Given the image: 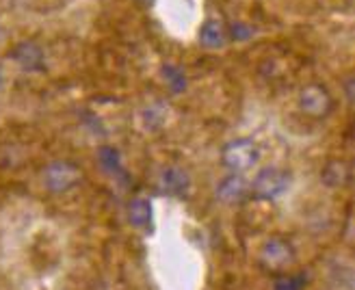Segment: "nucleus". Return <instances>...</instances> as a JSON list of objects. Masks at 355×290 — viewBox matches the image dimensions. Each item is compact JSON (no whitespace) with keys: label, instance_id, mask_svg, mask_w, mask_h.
<instances>
[{"label":"nucleus","instance_id":"obj_8","mask_svg":"<svg viewBox=\"0 0 355 290\" xmlns=\"http://www.w3.org/2000/svg\"><path fill=\"white\" fill-rule=\"evenodd\" d=\"M13 59L20 63L22 69H40L44 63V52L40 46H35L31 42H22V44L15 46Z\"/></svg>","mask_w":355,"mask_h":290},{"label":"nucleus","instance_id":"obj_1","mask_svg":"<svg viewBox=\"0 0 355 290\" xmlns=\"http://www.w3.org/2000/svg\"><path fill=\"white\" fill-rule=\"evenodd\" d=\"M83 180V169L72 160H52L44 167L42 171V182L44 189L52 195H65L69 191H74Z\"/></svg>","mask_w":355,"mask_h":290},{"label":"nucleus","instance_id":"obj_4","mask_svg":"<svg viewBox=\"0 0 355 290\" xmlns=\"http://www.w3.org/2000/svg\"><path fill=\"white\" fill-rule=\"evenodd\" d=\"M291 187V176L277 169V167H269V169H262L250 187V193L256 199H262V202H273V199L282 197L284 193L288 191Z\"/></svg>","mask_w":355,"mask_h":290},{"label":"nucleus","instance_id":"obj_3","mask_svg":"<svg viewBox=\"0 0 355 290\" xmlns=\"http://www.w3.org/2000/svg\"><path fill=\"white\" fill-rule=\"evenodd\" d=\"M221 160L230 171L241 176L258 165L260 148L252 139H234L221 150Z\"/></svg>","mask_w":355,"mask_h":290},{"label":"nucleus","instance_id":"obj_2","mask_svg":"<svg viewBox=\"0 0 355 290\" xmlns=\"http://www.w3.org/2000/svg\"><path fill=\"white\" fill-rule=\"evenodd\" d=\"M295 260H297L295 247L286 239L271 237V239H266L260 245L258 262H260V266L266 271V273H275V275L288 273L291 266L295 264Z\"/></svg>","mask_w":355,"mask_h":290},{"label":"nucleus","instance_id":"obj_7","mask_svg":"<svg viewBox=\"0 0 355 290\" xmlns=\"http://www.w3.org/2000/svg\"><path fill=\"white\" fill-rule=\"evenodd\" d=\"M217 199L223 204H241L243 199L250 195V185L245 182L243 176L239 173H232L223 178L221 182L217 185V191H215Z\"/></svg>","mask_w":355,"mask_h":290},{"label":"nucleus","instance_id":"obj_13","mask_svg":"<svg viewBox=\"0 0 355 290\" xmlns=\"http://www.w3.org/2000/svg\"><path fill=\"white\" fill-rule=\"evenodd\" d=\"M144 117H146V128H150V130H156V128H161L163 126V121H165V115H163V111H158V108H148V111L144 113Z\"/></svg>","mask_w":355,"mask_h":290},{"label":"nucleus","instance_id":"obj_11","mask_svg":"<svg viewBox=\"0 0 355 290\" xmlns=\"http://www.w3.org/2000/svg\"><path fill=\"white\" fill-rule=\"evenodd\" d=\"M128 219L135 228H148L152 219V208H150V199L146 197H137L128 206Z\"/></svg>","mask_w":355,"mask_h":290},{"label":"nucleus","instance_id":"obj_12","mask_svg":"<svg viewBox=\"0 0 355 290\" xmlns=\"http://www.w3.org/2000/svg\"><path fill=\"white\" fill-rule=\"evenodd\" d=\"M306 286V278L301 273H282L275 284L273 290H304Z\"/></svg>","mask_w":355,"mask_h":290},{"label":"nucleus","instance_id":"obj_9","mask_svg":"<svg viewBox=\"0 0 355 290\" xmlns=\"http://www.w3.org/2000/svg\"><path fill=\"white\" fill-rule=\"evenodd\" d=\"M349 176H351V167L345 160H331L323 169V182L329 189H343L349 182Z\"/></svg>","mask_w":355,"mask_h":290},{"label":"nucleus","instance_id":"obj_5","mask_svg":"<svg viewBox=\"0 0 355 290\" xmlns=\"http://www.w3.org/2000/svg\"><path fill=\"white\" fill-rule=\"evenodd\" d=\"M299 108L308 117L321 119V117H327L329 111L334 108V98L329 96L325 87L308 85V87H304V92L299 94Z\"/></svg>","mask_w":355,"mask_h":290},{"label":"nucleus","instance_id":"obj_10","mask_svg":"<svg viewBox=\"0 0 355 290\" xmlns=\"http://www.w3.org/2000/svg\"><path fill=\"white\" fill-rule=\"evenodd\" d=\"M200 42L206 48H221L225 44V28L219 20H208L200 31Z\"/></svg>","mask_w":355,"mask_h":290},{"label":"nucleus","instance_id":"obj_6","mask_svg":"<svg viewBox=\"0 0 355 290\" xmlns=\"http://www.w3.org/2000/svg\"><path fill=\"white\" fill-rule=\"evenodd\" d=\"M191 187V178L182 167H165L156 178V189L165 195H182Z\"/></svg>","mask_w":355,"mask_h":290},{"label":"nucleus","instance_id":"obj_14","mask_svg":"<svg viewBox=\"0 0 355 290\" xmlns=\"http://www.w3.org/2000/svg\"><path fill=\"white\" fill-rule=\"evenodd\" d=\"M163 76L171 83V87L175 89V92H180V89H184V76H182V71L180 69H175L171 65H167L163 69Z\"/></svg>","mask_w":355,"mask_h":290}]
</instances>
